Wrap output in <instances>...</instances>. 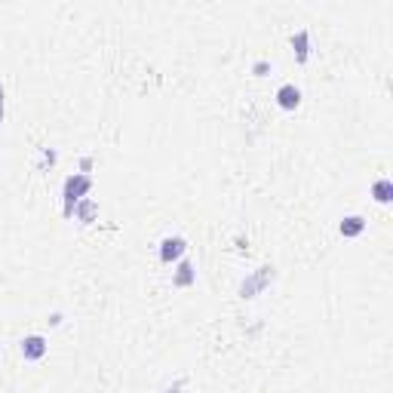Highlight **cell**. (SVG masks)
I'll list each match as a JSON object with an SVG mask.
<instances>
[{"label": "cell", "instance_id": "cell-6", "mask_svg": "<svg viewBox=\"0 0 393 393\" xmlns=\"http://www.w3.org/2000/svg\"><path fill=\"white\" fill-rule=\"evenodd\" d=\"M196 283V267L191 265L188 258L175 261V270H172V286L175 289H191Z\"/></svg>", "mask_w": 393, "mask_h": 393}, {"label": "cell", "instance_id": "cell-14", "mask_svg": "<svg viewBox=\"0 0 393 393\" xmlns=\"http://www.w3.org/2000/svg\"><path fill=\"white\" fill-rule=\"evenodd\" d=\"M166 393H182V381H179V384H172V387L166 390Z\"/></svg>", "mask_w": 393, "mask_h": 393}, {"label": "cell", "instance_id": "cell-11", "mask_svg": "<svg viewBox=\"0 0 393 393\" xmlns=\"http://www.w3.org/2000/svg\"><path fill=\"white\" fill-rule=\"evenodd\" d=\"M252 74H255V77H267V74H270V62L258 59L255 65H252Z\"/></svg>", "mask_w": 393, "mask_h": 393}, {"label": "cell", "instance_id": "cell-1", "mask_svg": "<svg viewBox=\"0 0 393 393\" xmlns=\"http://www.w3.org/2000/svg\"><path fill=\"white\" fill-rule=\"evenodd\" d=\"M89 191H92L89 175L74 172V175L65 179V184H62V215L65 218H74V206H77L83 196H89Z\"/></svg>", "mask_w": 393, "mask_h": 393}, {"label": "cell", "instance_id": "cell-7", "mask_svg": "<svg viewBox=\"0 0 393 393\" xmlns=\"http://www.w3.org/2000/svg\"><path fill=\"white\" fill-rule=\"evenodd\" d=\"M289 43H292V52H295V62L298 65H307V59H311V34L304 31H295L292 37H289Z\"/></svg>", "mask_w": 393, "mask_h": 393}, {"label": "cell", "instance_id": "cell-4", "mask_svg": "<svg viewBox=\"0 0 393 393\" xmlns=\"http://www.w3.org/2000/svg\"><path fill=\"white\" fill-rule=\"evenodd\" d=\"M18 350H22L25 362H40L46 357V350H50V344H46L43 335H25V338L18 341Z\"/></svg>", "mask_w": 393, "mask_h": 393}, {"label": "cell", "instance_id": "cell-15", "mask_svg": "<svg viewBox=\"0 0 393 393\" xmlns=\"http://www.w3.org/2000/svg\"><path fill=\"white\" fill-rule=\"evenodd\" d=\"M0 108H4V83H0Z\"/></svg>", "mask_w": 393, "mask_h": 393}, {"label": "cell", "instance_id": "cell-10", "mask_svg": "<svg viewBox=\"0 0 393 393\" xmlns=\"http://www.w3.org/2000/svg\"><path fill=\"white\" fill-rule=\"evenodd\" d=\"M372 200L375 203H381V206H387L390 200H393V182L390 179H378L375 184H372Z\"/></svg>", "mask_w": 393, "mask_h": 393}, {"label": "cell", "instance_id": "cell-16", "mask_svg": "<svg viewBox=\"0 0 393 393\" xmlns=\"http://www.w3.org/2000/svg\"><path fill=\"white\" fill-rule=\"evenodd\" d=\"M0 123H4V108H0Z\"/></svg>", "mask_w": 393, "mask_h": 393}, {"label": "cell", "instance_id": "cell-9", "mask_svg": "<svg viewBox=\"0 0 393 393\" xmlns=\"http://www.w3.org/2000/svg\"><path fill=\"white\" fill-rule=\"evenodd\" d=\"M74 218H77L80 224H92L99 218V203L92 200V196H83V200L74 206Z\"/></svg>", "mask_w": 393, "mask_h": 393}, {"label": "cell", "instance_id": "cell-13", "mask_svg": "<svg viewBox=\"0 0 393 393\" xmlns=\"http://www.w3.org/2000/svg\"><path fill=\"white\" fill-rule=\"evenodd\" d=\"M50 326H62V314H52L50 316Z\"/></svg>", "mask_w": 393, "mask_h": 393}, {"label": "cell", "instance_id": "cell-8", "mask_svg": "<svg viewBox=\"0 0 393 393\" xmlns=\"http://www.w3.org/2000/svg\"><path fill=\"white\" fill-rule=\"evenodd\" d=\"M362 231H366V218H362V215H344V218L338 221V233L348 237V240L362 237Z\"/></svg>", "mask_w": 393, "mask_h": 393}, {"label": "cell", "instance_id": "cell-3", "mask_svg": "<svg viewBox=\"0 0 393 393\" xmlns=\"http://www.w3.org/2000/svg\"><path fill=\"white\" fill-rule=\"evenodd\" d=\"M184 252H188V240L184 237H163L157 255H160L163 265H175V261L184 258Z\"/></svg>", "mask_w": 393, "mask_h": 393}, {"label": "cell", "instance_id": "cell-5", "mask_svg": "<svg viewBox=\"0 0 393 393\" xmlns=\"http://www.w3.org/2000/svg\"><path fill=\"white\" fill-rule=\"evenodd\" d=\"M277 108H283V111H298L301 108V89L295 87V83H283V87L277 89Z\"/></svg>", "mask_w": 393, "mask_h": 393}, {"label": "cell", "instance_id": "cell-12", "mask_svg": "<svg viewBox=\"0 0 393 393\" xmlns=\"http://www.w3.org/2000/svg\"><path fill=\"white\" fill-rule=\"evenodd\" d=\"M89 170H92V157H83V160H80V172L87 175Z\"/></svg>", "mask_w": 393, "mask_h": 393}, {"label": "cell", "instance_id": "cell-2", "mask_svg": "<svg viewBox=\"0 0 393 393\" xmlns=\"http://www.w3.org/2000/svg\"><path fill=\"white\" fill-rule=\"evenodd\" d=\"M270 279H274V267H270V265H261L258 270H252V274L240 283V298L246 301V298L261 295V292H265V289L270 286Z\"/></svg>", "mask_w": 393, "mask_h": 393}]
</instances>
